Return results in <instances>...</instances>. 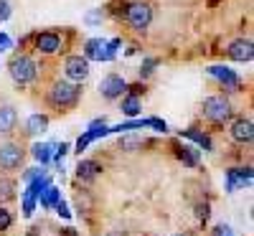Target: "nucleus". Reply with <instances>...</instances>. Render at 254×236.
I'll list each match as a JSON object with an SVG mask.
<instances>
[{"mask_svg":"<svg viewBox=\"0 0 254 236\" xmlns=\"http://www.w3.org/2000/svg\"><path fill=\"white\" fill-rule=\"evenodd\" d=\"M49 102H51L54 107H61V110L74 107V104L79 102V84H76V81H69V79L54 81V87L49 89Z\"/></svg>","mask_w":254,"mask_h":236,"instance_id":"1","label":"nucleus"},{"mask_svg":"<svg viewBox=\"0 0 254 236\" xmlns=\"http://www.w3.org/2000/svg\"><path fill=\"white\" fill-rule=\"evenodd\" d=\"M203 117H206L208 122H216V124L226 122V119L231 117V102H229L226 97H221V94L206 97V99H203Z\"/></svg>","mask_w":254,"mask_h":236,"instance_id":"2","label":"nucleus"},{"mask_svg":"<svg viewBox=\"0 0 254 236\" xmlns=\"http://www.w3.org/2000/svg\"><path fill=\"white\" fill-rule=\"evenodd\" d=\"M125 20L130 23L132 31H145L147 26H150V20H153V8L147 5V3H130L125 10Z\"/></svg>","mask_w":254,"mask_h":236,"instance_id":"3","label":"nucleus"},{"mask_svg":"<svg viewBox=\"0 0 254 236\" xmlns=\"http://www.w3.org/2000/svg\"><path fill=\"white\" fill-rule=\"evenodd\" d=\"M8 71H10V76H13L15 84H31V81L36 79V63H33V59H28V56H15V59L10 61Z\"/></svg>","mask_w":254,"mask_h":236,"instance_id":"4","label":"nucleus"},{"mask_svg":"<svg viewBox=\"0 0 254 236\" xmlns=\"http://www.w3.org/2000/svg\"><path fill=\"white\" fill-rule=\"evenodd\" d=\"M64 74H66L69 81H84L89 76V59L84 56H69L66 63H64Z\"/></svg>","mask_w":254,"mask_h":236,"instance_id":"5","label":"nucleus"},{"mask_svg":"<svg viewBox=\"0 0 254 236\" xmlns=\"http://www.w3.org/2000/svg\"><path fill=\"white\" fill-rule=\"evenodd\" d=\"M125 89H127V81L122 76H117V74H107L99 81V94L104 99H117V97H122Z\"/></svg>","mask_w":254,"mask_h":236,"instance_id":"6","label":"nucleus"},{"mask_svg":"<svg viewBox=\"0 0 254 236\" xmlns=\"http://www.w3.org/2000/svg\"><path fill=\"white\" fill-rule=\"evenodd\" d=\"M20 163H23V150L18 145H13V142L0 145V168L15 170V168H20Z\"/></svg>","mask_w":254,"mask_h":236,"instance_id":"7","label":"nucleus"},{"mask_svg":"<svg viewBox=\"0 0 254 236\" xmlns=\"http://www.w3.org/2000/svg\"><path fill=\"white\" fill-rule=\"evenodd\" d=\"M229 59H234V61H252L254 59V46H252V41L249 38H237V41H231L229 49H226Z\"/></svg>","mask_w":254,"mask_h":236,"instance_id":"8","label":"nucleus"},{"mask_svg":"<svg viewBox=\"0 0 254 236\" xmlns=\"http://www.w3.org/2000/svg\"><path fill=\"white\" fill-rule=\"evenodd\" d=\"M231 137H234L237 142H247L249 145L254 140V124H252V119L239 117V119L231 122Z\"/></svg>","mask_w":254,"mask_h":236,"instance_id":"9","label":"nucleus"},{"mask_svg":"<svg viewBox=\"0 0 254 236\" xmlns=\"http://www.w3.org/2000/svg\"><path fill=\"white\" fill-rule=\"evenodd\" d=\"M208 74L214 76V79H219L226 89H239V87H242L239 74L231 71V69H226V66H208Z\"/></svg>","mask_w":254,"mask_h":236,"instance_id":"10","label":"nucleus"},{"mask_svg":"<svg viewBox=\"0 0 254 236\" xmlns=\"http://www.w3.org/2000/svg\"><path fill=\"white\" fill-rule=\"evenodd\" d=\"M59 49H61V38H59L56 33L46 31V33H38V36H36V51H38V54L51 56V54H56Z\"/></svg>","mask_w":254,"mask_h":236,"instance_id":"11","label":"nucleus"},{"mask_svg":"<svg viewBox=\"0 0 254 236\" xmlns=\"http://www.w3.org/2000/svg\"><path fill=\"white\" fill-rule=\"evenodd\" d=\"M99 173H102V165H99L97 160H81V163L76 165V176H79V180H84V183L94 180Z\"/></svg>","mask_w":254,"mask_h":236,"instance_id":"12","label":"nucleus"},{"mask_svg":"<svg viewBox=\"0 0 254 236\" xmlns=\"http://www.w3.org/2000/svg\"><path fill=\"white\" fill-rule=\"evenodd\" d=\"M15 122H18L15 107H10V104L0 107V132H13L15 130Z\"/></svg>","mask_w":254,"mask_h":236,"instance_id":"13","label":"nucleus"},{"mask_svg":"<svg viewBox=\"0 0 254 236\" xmlns=\"http://www.w3.org/2000/svg\"><path fill=\"white\" fill-rule=\"evenodd\" d=\"M46 127H49V117H46V115H31V117H28V132H31V135L46 132Z\"/></svg>","mask_w":254,"mask_h":236,"instance_id":"14","label":"nucleus"},{"mask_svg":"<svg viewBox=\"0 0 254 236\" xmlns=\"http://www.w3.org/2000/svg\"><path fill=\"white\" fill-rule=\"evenodd\" d=\"M242 183H252V173H249V168L247 170H229V190H234L237 185Z\"/></svg>","mask_w":254,"mask_h":236,"instance_id":"15","label":"nucleus"},{"mask_svg":"<svg viewBox=\"0 0 254 236\" xmlns=\"http://www.w3.org/2000/svg\"><path fill=\"white\" fill-rule=\"evenodd\" d=\"M122 112L127 117H137L140 115V99L137 97H125L122 99Z\"/></svg>","mask_w":254,"mask_h":236,"instance_id":"16","label":"nucleus"},{"mask_svg":"<svg viewBox=\"0 0 254 236\" xmlns=\"http://www.w3.org/2000/svg\"><path fill=\"white\" fill-rule=\"evenodd\" d=\"M15 198V183L13 180H0V201H13Z\"/></svg>","mask_w":254,"mask_h":236,"instance_id":"17","label":"nucleus"},{"mask_svg":"<svg viewBox=\"0 0 254 236\" xmlns=\"http://www.w3.org/2000/svg\"><path fill=\"white\" fill-rule=\"evenodd\" d=\"M33 158L41 160V163H46L51 158V145H36L33 147Z\"/></svg>","mask_w":254,"mask_h":236,"instance_id":"18","label":"nucleus"},{"mask_svg":"<svg viewBox=\"0 0 254 236\" xmlns=\"http://www.w3.org/2000/svg\"><path fill=\"white\" fill-rule=\"evenodd\" d=\"M140 145H142L140 137H122V140H120V147H122V150H130V153H132L135 147H140Z\"/></svg>","mask_w":254,"mask_h":236,"instance_id":"19","label":"nucleus"},{"mask_svg":"<svg viewBox=\"0 0 254 236\" xmlns=\"http://www.w3.org/2000/svg\"><path fill=\"white\" fill-rule=\"evenodd\" d=\"M13 224V216H10V211L8 208H0V231H8Z\"/></svg>","mask_w":254,"mask_h":236,"instance_id":"20","label":"nucleus"},{"mask_svg":"<svg viewBox=\"0 0 254 236\" xmlns=\"http://www.w3.org/2000/svg\"><path fill=\"white\" fill-rule=\"evenodd\" d=\"M181 160H186L188 165H196L198 163V158H196V153L190 147H183V153H181Z\"/></svg>","mask_w":254,"mask_h":236,"instance_id":"21","label":"nucleus"},{"mask_svg":"<svg viewBox=\"0 0 254 236\" xmlns=\"http://www.w3.org/2000/svg\"><path fill=\"white\" fill-rule=\"evenodd\" d=\"M8 15H10V3L8 0H0V23L8 20Z\"/></svg>","mask_w":254,"mask_h":236,"instance_id":"22","label":"nucleus"},{"mask_svg":"<svg viewBox=\"0 0 254 236\" xmlns=\"http://www.w3.org/2000/svg\"><path fill=\"white\" fill-rule=\"evenodd\" d=\"M56 196H59V190H56V188H49V190H46V198L41 201V203H44V206H51V203H56Z\"/></svg>","mask_w":254,"mask_h":236,"instance_id":"23","label":"nucleus"},{"mask_svg":"<svg viewBox=\"0 0 254 236\" xmlns=\"http://www.w3.org/2000/svg\"><path fill=\"white\" fill-rule=\"evenodd\" d=\"M214 236H234V234H231V229H229L226 224H219V226L214 229Z\"/></svg>","mask_w":254,"mask_h":236,"instance_id":"24","label":"nucleus"},{"mask_svg":"<svg viewBox=\"0 0 254 236\" xmlns=\"http://www.w3.org/2000/svg\"><path fill=\"white\" fill-rule=\"evenodd\" d=\"M155 63H158L155 59H147V61H145V66H142V71H140V74H142V76H147V74H150V71H153V66H155Z\"/></svg>","mask_w":254,"mask_h":236,"instance_id":"25","label":"nucleus"},{"mask_svg":"<svg viewBox=\"0 0 254 236\" xmlns=\"http://www.w3.org/2000/svg\"><path fill=\"white\" fill-rule=\"evenodd\" d=\"M10 49V38L5 33H0V51H8Z\"/></svg>","mask_w":254,"mask_h":236,"instance_id":"26","label":"nucleus"},{"mask_svg":"<svg viewBox=\"0 0 254 236\" xmlns=\"http://www.w3.org/2000/svg\"><path fill=\"white\" fill-rule=\"evenodd\" d=\"M198 216H201V219L208 216V206H201V208H198Z\"/></svg>","mask_w":254,"mask_h":236,"instance_id":"27","label":"nucleus"},{"mask_svg":"<svg viewBox=\"0 0 254 236\" xmlns=\"http://www.w3.org/2000/svg\"><path fill=\"white\" fill-rule=\"evenodd\" d=\"M110 236H125V234H122V231H115V234H110Z\"/></svg>","mask_w":254,"mask_h":236,"instance_id":"28","label":"nucleus"}]
</instances>
